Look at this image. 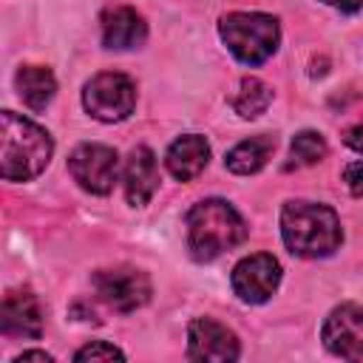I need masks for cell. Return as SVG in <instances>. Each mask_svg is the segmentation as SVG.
<instances>
[{
    "mask_svg": "<svg viewBox=\"0 0 363 363\" xmlns=\"http://www.w3.org/2000/svg\"><path fill=\"white\" fill-rule=\"evenodd\" d=\"M247 238L238 210L221 199H204L187 213V250L196 261H213Z\"/></svg>",
    "mask_w": 363,
    "mask_h": 363,
    "instance_id": "3",
    "label": "cell"
},
{
    "mask_svg": "<svg viewBox=\"0 0 363 363\" xmlns=\"http://www.w3.org/2000/svg\"><path fill=\"white\" fill-rule=\"evenodd\" d=\"M3 335L9 337H40L43 335V306L34 292L28 289H11L3 298V315H0Z\"/></svg>",
    "mask_w": 363,
    "mask_h": 363,
    "instance_id": "11",
    "label": "cell"
},
{
    "mask_svg": "<svg viewBox=\"0 0 363 363\" xmlns=\"http://www.w3.org/2000/svg\"><path fill=\"white\" fill-rule=\"evenodd\" d=\"M343 182L352 196H363V159H354L343 167Z\"/></svg>",
    "mask_w": 363,
    "mask_h": 363,
    "instance_id": "20",
    "label": "cell"
},
{
    "mask_svg": "<svg viewBox=\"0 0 363 363\" xmlns=\"http://www.w3.org/2000/svg\"><path fill=\"white\" fill-rule=\"evenodd\" d=\"M74 360H125V352L122 349H116L113 343H105V340H94V343H88V346H82L77 354H74Z\"/></svg>",
    "mask_w": 363,
    "mask_h": 363,
    "instance_id": "19",
    "label": "cell"
},
{
    "mask_svg": "<svg viewBox=\"0 0 363 363\" xmlns=\"http://www.w3.org/2000/svg\"><path fill=\"white\" fill-rule=\"evenodd\" d=\"M269 99H272V91L267 82H261L258 77H244L238 82L230 105L241 119H255L269 108Z\"/></svg>",
    "mask_w": 363,
    "mask_h": 363,
    "instance_id": "17",
    "label": "cell"
},
{
    "mask_svg": "<svg viewBox=\"0 0 363 363\" xmlns=\"http://www.w3.org/2000/svg\"><path fill=\"white\" fill-rule=\"evenodd\" d=\"M0 128H3V136H0L3 179L6 182L37 179L48 167L51 153H54V142L48 130L14 111L0 113Z\"/></svg>",
    "mask_w": 363,
    "mask_h": 363,
    "instance_id": "2",
    "label": "cell"
},
{
    "mask_svg": "<svg viewBox=\"0 0 363 363\" xmlns=\"http://www.w3.org/2000/svg\"><path fill=\"white\" fill-rule=\"evenodd\" d=\"M82 105L99 122H122L133 113L136 88H133L130 77H125L119 71H102L85 85Z\"/></svg>",
    "mask_w": 363,
    "mask_h": 363,
    "instance_id": "5",
    "label": "cell"
},
{
    "mask_svg": "<svg viewBox=\"0 0 363 363\" xmlns=\"http://www.w3.org/2000/svg\"><path fill=\"white\" fill-rule=\"evenodd\" d=\"M343 142L352 147V150H360L363 153V119H357L354 125H349L343 130Z\"/></svg>",
    "mask_w": 363,
    "mask_h": 363,
    "instance_id": "21",
    "label": "cell"
},
{
    "mask_svg": "<svg viewBox=\"0 0 363 363\" xmlns=\"http://www.w3.org/2000/svg\"><path fill=\"white\" fill-rule=\"evenodd\" d=\"M23 360H40V363H51L54 357H51L48 352H37V349H28V352H23V354H17V357H14V363H23Z\"/></svg>",
    "mask_w": 363,
    "mask_h": 363,
    "instance_id": "23",
    "label": "cell"
},
{
    "mask_svg": "<svg viewBox=\"0 0 363 363\" xmlns=\"http://www.w3.org/2000/svg\"><path fill=\"white\" fill-rule=\"evenodd\" d=\"M323 156H326V139L318 130H301L289 145V159H292L289 164L295 167H309Z\"/></svg>",
    "mask_w": 363,
    "mask_h": 363,
    "instance_id": "18",
    "label": "cell"
},
{
    "mask_svg": "<svg viewBox=\"0 0 363 363\" xmlns=\"http://www.w3.org/2000/svg\"><path fill=\"white\" fill-rule=\"evenodd\" d=\"M320 3H326V6H332L337 11H357V9H363V0H320Z\"/></svg>",
    "mask_w": 363,
    "mask_h": 363,
    "instance_id": "22",
    "label": "cell"
},
{
    "mask_svg": "<svg viewBox=\"0 0 363 363\" xmlns=\"http://www.w3.org/2000/svg\"><path fill=\"white\" fill-rule=\"evenodd\" d=\"M230 284H233V292L241 301H247V303H264V301H269L275 295V289L281 284V264L269 252L247 255V258H241L233 267Z\"/></svg>",
    "mask_w": 363,
    "mask_h": 363,
    "instance_id": "8",
    "label": "cell"
},
{
    "mask_svg": "<svg viewBox=\"0 0 363 363\" xmlns=\"http://www.w3.org/2000/svg\"><path fill=\"white\" fill-rule=\"evenodd\" d=\"M14 85H17L20 99L31 111H43L54 99V91H57V79L45 65H23L14 77Z\"/></svg>",
    "mask_w": 363,
    "mask_h": 363,
    "instance_id": "16",
    "label": "cell"
},
{
    "mask_svg": "<svg viewBox=\"0 0 363 363\" xmlns=\"http://www.w3.org/2000/svg\"><path fill=\"white\" fill-rule=\"evenodd\" d=\"M210 162V145L204 136L199 133H187V136H179L167 153H164V164H167V173L179 182H193Z\"/></svg>",
    "mask_w": 363,
    "mask_h": 363,
    "instance_id": "14",
    "label": "cell"
},
{
    "mask_svg": "<svg viewBox=\"0 0 363 363\" xmlns=\"http://www.w3.org/2000/svg\"><path fill=\"white\" fill-rule=\"evenodd\" d=\"M122 184H125L128 204H133V207H145L153 199V193L159 187V164H156V156L150 147L139 145L130 150V156L125 162Z\"/></svg>",
    "mask_w": 363,
    "mask_h": 363,
    "instance_id": "12",
    "label": "cell"
},
{
    "mask_svg": "<svg viewBox=\"0 0 363 363\" xmlns=\"http://www.w3.org/2000/svg\"><path fill=\"white\" fill-rule=\"evenodd\" d=\"M272 153H275V136L258 133V136H250V139L238 142V145L227 153L224 164H227V170L235 173V176H250V173H258V170L269 162Z\"/></svg>",
    "mask_w": 363,
    "mask_h": 363,
    "instance_id": "15",
    "label": "cell"
},
{
    "mask_svg": "<svg viewBox=\"0 0 363 363\" xmlns=\"http://www.w3.org/2000/svg\"><path fill=\"white\" fill-rule=\"evenodd\" d=\"M281 235L292 255L301 258H326L332 255L340 241V218L332 207L315 201H286L281 210Z\"/></svg>",
    "mask_w": 363,
    "mask_h": 363,
    "instance_id": "1",
    "label": "cell"
},
{
    "mask_svg": "<svg viewBox=\"0 0 363 363\" xmlns=\"http://www.w3.org/2000/svg\"><path fill=\"white\" fill-rule=\"evenodd\" d=\"M147 37V26L142 20V14L130 6H113L102 14V43L105 48H136L142 45Z\"/></svg>",
    "mask_w": 363,
    "mask_h": 363,
    "instance_id": "13",
    "label": "cell"
},
{
    "mask_svg": "<svg viewBox=\"0 0 363 363\" xmlns=\"http://www.w3.org/2000/svg\"><path fill=\"white\" fill-rule=\"evenodd\" d=\"M238 337L213 318H196L187 326V357L190 360H238Z\"/></svg>",
    "mask_w": 363,
    "mask_h": 363,
    "instance_id": "10",
    "label": "cell"
},
{
    "mask_svg": "<svg viewBox=\"0 0 363 363\" xmlns=\"http://www.w3.org/2000/svg\"><path fill=\"white\" fill-rule=\"evenodd\" d=\"M68 173H71V179L82 190H88L94 196H105L116 184L119 156L108 145L88 142V145H79V147L71 150V156H68Z\"/></svg>",
    "mask_w": 363,
    "mask_h": 363,
    "instance_id": "7",
    "label": "cell"
},
{
    "mask_svg": "<svg viewBox=\"0 0 363 363\" xmlns=\"http://www.w3.org/2000/svg\"><path fill=\"white\" fill-rule=\"evenodd\" d=\"M323 346L340 360H363V306L340 303L320 329Z\"/></svg>",
    "mask_w": 363,
    "mask_h": 363,
    "instance_id": "9",
    "label": "cell"
},
{
    "mask_svg": "<svg viewBox=\"0 0 363 363\" xmlns=\"http://www.w3.org/2000/svg\"><path fill=\"white\" fill-rule=\"evenodd\" d=\"M96 298L116 312H133L150 301V278L136 267L96 269L91 278Z\"/></svg>",
    "mask_w": 363,
    "mask_h": 363,
    "instance_id": "6",
    "label": "cell"
},
{
    "mask_svg": "<svg viewBox=\"0 0 363 363\" xmlns=\"http://www.w3.org/2000/svg\"><path fill=\"white\" fill-rule=\"evenodd\" d=\"M218 34L230 54L244 65L267 62L281 43V26L272 14L261 11H230L218 20Z\"/></svg>",
    "mask_w": 363,
    "mask_h": 363,
    "instance_id": "4",
    "label": "cell"
}]
</instances>
